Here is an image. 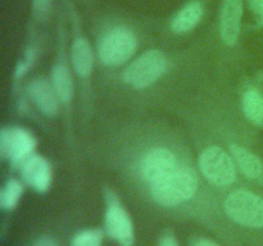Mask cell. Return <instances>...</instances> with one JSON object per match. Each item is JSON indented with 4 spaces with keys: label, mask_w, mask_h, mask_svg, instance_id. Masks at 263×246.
<instances>
[{
    "label": "cell",
    "mask_w": 263,
    "mask_h": 246,
    "mask_svg": "<svg viewBox=\"0 0 263 246\" xmlns=\"http://www.w3.org/2000/svg\"><path fill=\"white\" fill-rule=\"evenodd\" d=\"M21 167L26 183L40 194L48 191L51 184V171L49 163L43 156L31 155Z\"/></svg>",
    "instance_id": "cell-9"
},
{
    "label": "cell",
    "mask_w": 263,
    "mask_h": 246,
    "mask_svg": "<svg viewBox=\"0 0 263 246\" xmlns=\"http://www.w3.org/2000/svg\"><path fill=\"white\" fill-rule=\"evenodd\" d=\"M51 0H35V8L37 12L43 13V12H46L49 8V5H50Z\"/></svg>",
    "instance_id": "cell-23"
},
{
    "label": "cell",
    "mask_w": 263,
    "mask_h": 246,
    "mask_svg": "<svg viewBox=\"0 0 263 246\" xmlns=\"http://www.w3.org/2000/svg\"><path fill=\"white\" fill-rule=\"evenodd\" d=\"M167 58L159 50H149L123 72V81L135 89H146L166 72Z\"/></svg>",
    "instance_id": "cell-3"
},
{
    "label": "cell",
    "mask_w": 263,
    "mask_h": 246,
    "mask_svg": "<svg viewBox=\"0 0 263 246\" xmlns=\"http://www.w3.org/2000/svg\"><path fill=\"white\" fill-rule=\"evenodd\" d=\"M203 8L200 3L193 2L180 10L179 14L175 17L172 22V30L176 33H184L195 27L199 19L202 18Z\"/></svg>",
    "instance_id": "cell-14"
},
{
    "label": "cell",
    "mask_w": 263,
    "mask_h": 246,
    "mask_svg": "<svg viewBox=\"0 0 263 246\" xmlns=\"http://www.w3.org/2000/svg\"><path fill=\"white\" fill-rule=\"evenodd\" d=\"M103 232L97 228L84 230L77 233L72 240L71 246H102Z\"/></svg>",
    "instance_id": "cell-18"
},
{
    "label": "cell",
    "mask_w": 263,
    "mask_h": 246,
    "mask_svg": "<svg viewBox=\"0 0 263 246\" xmlns=\"http://www.w3.org/2000/svg\"><path fill=\"white\" fill-rule=\"evenodd\" d=\"M53 86L57 95L63 102H68L73 95V85L68 68L64 66H55L53 69Z\"/></svg>",
    "instance_id": "cell-16"
},
{
    "label": "cell",
    "mask_w": 263,
    "mask_h": 246,
    "mask_svg": "<svg viewBox=\"0 0 263 246\" xmlns=\"http://www.w3.org/2000/svg\"><path fill=\"white\" fill-rule=\"evenodd\" d=\"M203 174L216 186H229L235 181V161L223 149L211 146L205 149L199 159Z\"/></svg>",
    "instance_id": "cell-6"
},
{
    "label": "cell",
    "mask_w": 263,
    "mask_h": 246,
    "mask_svg": "<svg viewBox=\"0 0 263 246\" xmlns=\"http://www.w3.org/2000/svg\"><path fill=\"white\" fill-rule=\"evenodd\" d=\"M179 164L175 154L166 148H156L149 150L144 155L140 164L143 178L149 184H156L162 179L171 176L177 171Z\"/></svg>",
    "instance_id": "cell-8"
},
{
    "label": "cell",
    "mask_w": 263,
    "mask_h": 246,
    "mask_svg": "<svg viewBox=\"0 0 263 246\" xmlns=\"http://www.w3.org/2000/svg\"><path fill=\"white\" fill-rule=\"evenodd\" d=\"M138 41L125 27H117L103 37L99 45V58L105 66H120L135 53Z\"/></svg>",
    "instance_id": "cell-4"
},
{
    "label": "cell",
    "mask_w": 263,
    "mask_h": 246,
    "mask_svg": "<svg viewBox=\"0 0 263 246\" xmlns=\"http://www.w3.org/2000/svg\"><path fill=\"white\" fill-rule=\"evenodd\" d=\"M159 246H179V242H177V240L172 235H164L161 238Z\"/></svg>",
    "instance_id": "cell-22"
},
{
    "label": "cell",
    "mask_w": 263,
    "mask_h": 246,
    "mask_svg": "<svg viewBox=\"0 0 263 246\" xmlns=\"http://www.w3.org/2000/svg\"><path fill=\"white\" fill-rule=\"evenodd\" d=\"M190 246H220L218 243H216L215 241L208 240V238L204 237H199V238H194Z\"/></svg>",
    "instance_id": "cell-21"
},
{
    "label": "cell",
    "mask_w": 263,
    "mask_h": 246,
    "mask_svg": "<svg viewBox=\"0 0 263 246\" xmlns=\"http://www.w3.org/2000/svg\"><path fill=\"white\" fill-rule=\"evenodd\" d=\"M23 186L17 179H10L0 192V207L4 210H12L17 207L21 196H22Z\"/></svg>",
    "instance_id": "cell-17"
},
{
    "label": "cell",
    "mask_w": 263,
    "mask_h": 246,
    "mask_svg": "<svg viewBox=\"0 0 263 246\" xmlns=\"http://www.w3.org/2000/svg\"><path fill=\"white\" fill-rule=\"evenodd\" d=\"M72 63L79 76L86 77L91 73L92 53L89 43L85 38H79L72 46Z\"/></svg>",
    "instance_id": "cell-13"
},
{
    "label": "cell",
    "mask_w": 263,
    "mask_h": 246,
    "mask_svg": "<svg viewBox=\"0 0 263 246\" xmlns=\"http://www.w3.org/2000/svg\"><path fill=\"white\" fill-rule=\"evenodd\" d=\"M225 212L244 227H263V199L253 192L246 190L231 192L225 200Z\"/></svg>",
    "instance_id": "cell-2"
},
{
    "label": "cell",
    "mask_w": 263,
    "mask_h": 246,
    "mask_svg": "<svg viewBox=\"0 0 263 246\" xmlns=\"http://www.w3.org/2000/svg\"><path fill=\"white\" fill-rule=\"evenodd\" d=\"M198 190V177L190 168H177L176 172L151 186L153 199L163 207H176L192 199Z\"/></svg>",
    "instance_id": "cell-1"
},
{
    "label": "cell",
    "mask_w": 263,
    "mask_h": 246,
    "mask_svg": "<svg viewBox=\"0 0 263 246\" xmlns=\"http://www.w3.org/2000/svg\"><path fill=\"white\" fill-rule=\"evenodd\" d=\"M243 0H226L221 15V36L226 45L234 46L240 33Z\"/></svg>",
    "instance_id": "cell-10"
},
{
    "label": "cell",
    "mask_w": 263,
    "mask_h": 246,
    "mask_svg": "<svg viewBox=\"0 0 263 246\" xmlns=\"http://www.w3.org/2000/svg\"><path fill=\"white\" fill-rule=\"evenodd\" d=\"M230 150L233 154L234 161L240 168L244 176L252 179H257L262 176L263 163L258 156L238 145H231Z\"/></svg>",
    "instance_id": "cell-12"
},
{
    "label": "cell",
    "mask_w": 263,
    "mask_h": 246,
    "mask_svg": "<svg viewBox=\"0 0 263 246\" xmlns=\"http://www.w3.org/2000/svg\"><path fill=\"white\" fill-rule=\"evenodd\" d=\"M36 141L33 136L22 128H4L0 135V153L4 159H9L14 167L22 166L31 155Z\"/></svg>",
    "instance_id": "cell-7"
},
{
    "label": "cell",
    "mask_w": 263,
    "mask_h": 246,
    "mask_svg": "<svg viewBox=\"0 0 263 246\" xmlns=\"http://www.w3.org/2000/svg\"><path fill=\"white\" fill-rule=\"evenodd\" d=\"M249 5H251L252 10L258 14L259 20L263 25V0H249Z\"/></svg>",
    "instance_id": "cell-20"
},
{
    "label": "cell",
    "mask_w": 263,
    "mask_h": 246,
    "mask_svg": "<svg viewBox=\"0 0 263 246\" xmlns=\"http://www.w3.org/2000/svg\"><path fill=\"white\" fill-rule=\"evenodd\" d=\"M30 96L39 109L46 115H54L58 112V95L46 79H36L32 82L30 86Z\"/></svg>",
    "instance_id": "cell-11"
},
{
    "label": "cell",
    "mask_w": 263,
    "mask_h": 246,
    "mask_svg": "<svg viewBox=\"0 0 263 246\" xmlns=\"http://www.w3.org/2000/svg\"><path fill=\"white\" fill-rule=\"evenodd\" d=\"M32 246H59V243L50 236H41L32 243Z\"/></svg>",
    "instance_id": "cell-19"
},
{
    "label": "cell",
    "mask_w": 263,
    "mask_h": 246,
    "mask_svg": "<svg viewBox=\"0 0 263 246\" xmlns=\"http://www.w3.org/2000/svg\"><path fill=\"white\" fill-rule=\"evenodd\" d=\"M104 228L107 235L120 246H134L135 232L133 220L113 192H107Z\"/></svg>",
    "instance_id": "cell-5"
},
{
    "label": "cell",
    "mask_w": 263,
    "mask_h": 246,
    "mask_svg": "<svg viewBox=\"0 0 263 246\" xmlns=\"http://www.w3.org/2000/svg\"><path fill=\"white\" fill-rule=\"evenodd\" d=\"M243 109L253 125L263 126V96L257 90H248L244 94Z\"/></svg>",
    "instance_id": "cell-15"
}]
</instances>
